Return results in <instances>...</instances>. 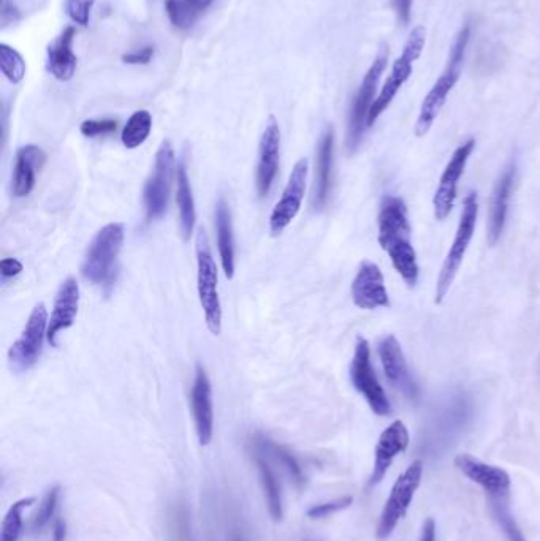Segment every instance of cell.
Here are the masks:
<instances>
[{"label": "cell", "mask_w": 540, "mask_h": 541, "mask_svg": "<svg viewBox=\"0 0 540 541\" xmlns=\"http://www.w3.org/2000/svg\"><path fill=\"white\" fill-rule=\"evenodd\" d=\"M379 244L390 258L396 273L406 282L407 287L414 288L419 282L420 268L417 252L412 244V227L409 222V211L406 201L388 193L382 198L379 216Z\"/></svg>", "instance_id": "cell-1"}, {"label": "cell", "mask_w": 540, "mask_h": 541, "mask_svg": "<svg viewBox=\"0 0 540 541\" xmlns=\"http://www.w3.org/2000/svg\"><path fill=\"white\" fill-rule=\"evenodd\" d=\"M469 40H471V24L461 27L452 50H450L449 62L445 65V70L439 76V80L434 83L431 91L426 95L420 106L419 118L415 122V135L422 138L430 132L434 121L438 119L442 106L449 99L450 92L455 88V84L460 80L461 70H463L464 57L468 51Z\"/></svg>", "instance_id": "cell-2"}, {"label": "cell", "mask_w": 540, "mask_h": 541, "mask_svg": "<svg viewBox=\"0 0 540 541\" xmlns=\"http://www.w3.org/2000/svg\"><path fill=\"white\" fill-rule=\"evenodd\" d=\"M477 217H479V195L474 190H469L468 195L464 197L457 233H455L452 246L447 252L444 263H442L441 273H439L438 282H436V298H434L436 304H441L444 301L450 287H452L453 280L463 265L469 244L476 233Z\"/></svg>", "instance_id": "cell-3"}, {"label": "cell", "mask_w": 540, "mask_h": 541, "mask_svg": "<svg viewBox=\"0 0 540 541\" xmlns=\"http://www.w3.org/2000/svg\"><path fill=\"white\" fill-rule=\"evenodd\" d=\"M195 254H197V288L200 306L205 314L208 330L214 336H219L222 331V306L219 292H217L219 276H217V265L211 254L210 241H208L205 228H198Z\"/></svg>", "instance_id": "cell-4"}, {"label": "cell", "mask_w": 540, "mask_h": 541, "mask_svg": "<svg viewBox=\"0 0 540 541\" xmlns=\"http://www.w3.org/2000/svg\"><path fill=\"white\" fill-rule=\"evenodd\" d=\"M124 244V225L108 224L94 236L84 257L81 273L91 284H108L115 276L116 262Z\"/></svg>", "instance_id": "cell-5"}, {"label": "cell", "mask_w": 540, "mask_h": 541, "mask_svg": "<svg viewBox=\"0 0 540 541\" xmlns=\"http://www.w3.org/2000/svg\"><path fill=\"white\" fill-rule=\"evenodd\" d=\"M425 42V27H415L414 31L409 35V38H407L403 53L396 59L395 64H393L392 67V72H390V76H388L387 81H385L384 86H382L381 92L377 94L376 100H374L373 108L369 111L368 129L376 124L377 119L381 118L388 106L392 105L396 94L400 92V89L403 88L406 81L411 78L412 72H414L415 61L422 56Z\"/></svg>", "instance_id": "cell-6"}, {"label": "cell", "mask_w": 540, "mask_h": 541, "mask_svg": "<svg viewBox=\"0 0 540 541\" xmlns=\"http://www.w3.org/2000/svg\"><path fill=\"white\" fill-rule=\"evenodd\" d=\"M388 54H390L388 46L382 45L376 59L366 72L360 88H358L352 106H350L349 127H347V149L349 152L357 151L358 146L362 143L365 130L368 129L369 111L373 108L374 100H376L379 81L387 69Z\"/></svg>", "instance_id": "cell-7"}, {"label": "cell", "mask_w": 540, "mask_h": 541, "mask_svg": "<svg viewBox=\"0 0 540 541\" xmlns=\"http://www.w3.org/2000/svg\"><path fill=\"white\" fill-rule=\"evenodd\" d=\"M423 477V462L414 461L401 473L395 481L390 496L385 502L381 519L377 524V538L387 540L393 534V530L401 523V519L407 515L414 500L415 492L420 488Z\"/></svg>", "instance_id": "cell-8"}, {"label": "cell", "mask_w": 540, "mask_h": 541, "mask_svg": "<svg viewBox=\"0 0 540 541\" xmlns=\"http://www.w3.org/2000/svg\"><path fill=\"white\" fill-rule=\"evenodd\" d=\"M350 380L355 390L362 394L368 402L369 409L377 417H388L392 413V404L385 393L384 386L377 379L373 363H371V349L365 337H358L355 345L354 358L350 364Z\"/></svg>", "instance_id": "cell-9"}, {"label": "cell", "mask_w": 540, "mask_h": 541, "mask_svg": "<svg viewBox=\"0 0 540 541\" xmlns=\"http://www.w3.org/2000/svg\"><path fill=\"white\" fill-rule=\"evenodd\" d=\"M173 170H175V151L172 143L165 140L160 144L153 173L145 186V208L149 222L160 219L167 212L172 192Z\"/></svg>", "instance_id": "cell-10"}, {"label": "cell", "mask_w": 540, "mask_h": 541, "mask_svg": "<svg viewBox=\"0 0 540 541\" xmlns=\"http://www.w3.org/2000/svg\"><path fill=\"white\" fill-rule=\"evenodd\" d=\"M48 322L50 320H48L45 304H37L29 315V320L24 326L20 339L12 345V349L8 352V364L13 371L18 374L31 371L35 363L39 361L43 342L46 339V331H48Z\"/></svg>", "instance_id": "cell-11"}, {"label": "cell", "mask_w": 540, "mask_h": 541, "mask_svg": "<svg viewBox=\"0 0 540 541\" xmlns=\"http://www.w3.org/2000/svg\"><path fill=\"white\" fill-rule=\"evenodd\" d=\"M474 148H476V140L474 138L464 141L463 144H460L455 149L449 163L445 165L444 171H442L438 189H436L433 198L434 216H436V219L441 220V222L450 216V212H452L453 206H455L458 182H460L461 176L464 175V170H466V165H468L469 159H471Z\"/></svg>", "instance_id": "cell-12"}, {"label": "cell", "mask_w": 540, "mask_h": 541, "mask_svg": "<svg viewBox=\"0 0 540 541\" xmlns=\"http://www.w3.org/2000/svg\"><path fill=\"white\" fill-rule=\"evenodd\" d=\"M309 163L306 159L298 160L289 176L286 189L282 192L281 200L274 206L270 217L271 235L279 236L286 230L292 220L297 217L303 205L308 182Z\"/></svg>", "instance_id": "cell-13"}, {"label": "cell", "mask_w": 540, "mask_h": 541, "mask_svg": "<svg viewBox=\"0 0 540 541\" xmlns=\"http://www.w3.org/2000/svg\"><path fill=\"white\" fill-rule=\"evenodd\" d=\"M377 353L384 367L385 377L392 383L393 388L404 394L409 401H417L420 396L419 385L412 377L411 369L407 366L401 344L395 336H387L377 344Z\"/></svg>", "instance_id": "cell-14"}, {"label": "cell", "mask_w": 540, "mask_h": 541, "mask_svg": "<svg viewBox=\"0 0 540 541\" xmlns=\"http://www.w3.org/2000/svg\"><path fill=\"white\" fill-rule=\"evenodd\" d=\"M455 467L463 473L472 483L487 492L488 499L496 497H509L510 475L498 466H491L487 462L474 458L471 454H458L455 458Z\"/></svg>", "instance_id": "cell-15"}, {"label": "cell", "mask_w": 540, "mask_h": 541, "mask_svg": "<svg viewBox=\"0 0 540 541\" xmlns=\"http://www.w3.org/2000/svg\"><path fill=\"white\" fill-rule=\"evenodd\" d=\"M352 301L363 311H374L381 307H390V296L385 287L384 274L373 262H363L352 282Z\"/></svg>", "instance_id": "cell-16"}, {"label": "cell", "mask_w": 540, "mask_h": 541, "mask_svg": "<svg viewBox=\"0 0 540 541\" xmlns=\"http://www.w3.org/2000/svg\"><path fill=\"white\" fill-rule=\"evenodd\" d=\"M279 157H281V130L274 116H270L260 138L259 163L255 173V186L260 198L268 195L273 186L274 179L278 175Z\"/></svg>", "instance_id": "cell-17"}, {"label": "cell", "mask_w": 540, "mask_h": 541, "mask_svg": "<svg viewBox=\"0 0 540 541\" xmlns=\"http://www.w3.org/2000/svg\"><path fill=\"white\" fill-rule=\"evenodd\" d=\"M192 415H194L195 431L202 447L210 445L214 432L213 390L210 377L205 367L198 364L195 369V380L191 391Z\"/></svg>", "instance_id": "cell-18"}, {"label": "cell", "mask_w": 540, "mask_h": 541, "mask_svg": "<svg viewBox=\"0 0 540 541\" xmlns=\"http://www.w3.org/2000/svg\"><path fill=\"white\" fill-rule=\"evenodd\" d=\"M515 175H517V163L515 160H510L496 179L495 189L491 193L490 214H488V241L491 246L498 244L502 231L506 228Z\"/></svg>", "instance_id": "cell-19"}, {"label": "cell", "mask_w": 540, "mask_h": 541, "mask_svg": "<svg viewBox=\"0 0 540 541\" xmlns=\"http://www.w3.org/2000/svg\"><path fill=\"white\" fill-rule=\"evenodd\" d=\"M407 447H409V431H407L406 424L400 420L393 421L377 440L369 486L379 485L384 480L396 456L404 453Z\"/></svg>", "instance_id": "cell-20"}, {"label": "cell", "mask_w": 540, "mask_h": 541, "mask_svg": "<svg viewBox=\"0 0 540 541\" xmlns=\"http://www.w3.org/2000/svg\"><path fill=\"white\" fill-rule=\"evenodd\" d=\"M80 309V285L77 279L69 277L62 282L58 295L54 299L53 314L48 322L46 341L51 347H58V336L75 323Z\"/></svg>", "instance_id": "cell-21"}, {"label": "cell", "mask_w": 540, "mask_h": 541, "mask_svg": "<svg viewBox=\"0 0 540 541\" xmlns=\"http://www.w3.org/2000/svg\"><path fill=\"white\" fill-rule=\"evenodd\" d=\"M46 154L35 144H26L16 152L15 171H13V195L24 198L31 195L37 182V171L42 170Z\"/></svg>", "instance_id": "cell-22"}, {"label": "cell", "mask_w": 540, "mask_h": 541, "mask_svg": "<svg viewBox=\"0 0 540 541\" xmlns=\"http://www.w3.org/2000/svg\"><path fill=\"white\" fill-rule=\"evenodd\" d=\"M333 162H335V132L328 127L317 146L316 182L312 192V205L316 209L324 208L330 197Z\"/></svg>", "instance_id": "cell-23"}, {"label": "cell", "mask_w": 540, "mask_h": 541, "mask_svg": "<svg viewBox=\"0 0 540 541\" xmlns=\"http://www.w3.org/2000/svg\"><path fill=\"white\" fill-rule=\"evenodd\" d=\"M75 27H65L50 46H48V70L59 81H70L77 72V54L73 53Z\"/></svg>", "instance_id": "cell-24"}, {"label": "cell", "mask_w": 540, "mask_h": 541, "mask_svg": "<svg viewBox=\"0 0 540 541\" xmlns=\"http://www.w3.org/2000/svg\"><path fill=\"white\" fill-rule=\"evenodd\" d=\"M216 235L222 269L225 277L232 280L235 276V238H233L232 212L224 198L217 201Z\"/></svg>", "instance_id": "cell-25"}, {"label": "cell", "mask_w": 540, "mask_h": 541, "mask_svg": "<svg viewBox=\"0 0 540 541\" xmlns=\"http://www.w3.org/2000/svg\"><path fill=\"white\" fill-rule=\"evenodd\" d=\"M176 205L179 211V228H181L183 238L189 239L194 233L197 212H195L194 195H192L191 182H189L184 163H179L178 173H176Z\"/></svg>", "instance_id": "cell-26"}, {"label": "cell", "mask_w": 540, "mask_h": 541, "mask_svg": "<svg viewBox=\"0 0 540 541\" xmlns=\"http://www.w3.org/2000/svg\"><path fill=\"white\" fill-rule=\"evenodd\" d=\"M254 458L255 466L259 470L260 483H262L263 492H265V499H267L268 511H270L271 518L279 523L284 516V510H282V494L278 478L260 451L255 453Z\"/></svg>", "instance_id": "cell-27"}, {"label": "cell", "mask_w": 540, "mask_h": 541, "mask_svg": "<svg viewBox=\"0 0 540 541\" xmlns=\"http://www.w3.org/2000/svg\"><path fill=\"white\" fill-rule=\"evenodd\" d=\"M151 129H153V116H151V113L146 110L135 111L130 116L127 124L124 125V130H122V144L127 149L140 148L141 144L145 143L149 135H151Z\"/></svg>", "instance_id": "cell-28"}, {"label": "cell", "mask_w": 540, "mask_h": 541, "mask_svg": "<svg viewBox=\"0 0 540 541\" xmlns=\"http://www.w3.org/2000/svg\"><path fill=\"white\" fill-rule=\"evenodd\" d=\"M34 497L16 500L12 507L8 508L0 527V541H18L23 532V513L27 507L34 505Z\"/></svg>", "instance_id": "cell-29"}, {"label": "cell", "mask_w": 540, "mask_h": 541, "mask_svg": "<svg viewBox=\"0 0 540 541\" xmlns=\"http://www.w3.org/2000/svg\"><path fill=\"white\" fill-rule=\"evenodd\" d=\"M255 447L267 451L271 456H274L276 461L281 462L282 466L289 470L295 483H297L298 486L303 485V481H305L303 470H301L300 464H298L295 456H293L286 447H281L278 443L271 442V440L265 439V437L262 436L255 437Z\"/></svg>", "instance_id": "cell-30"}, {"label": "cell", "mask_w": 540, "mask_h": 541, "mask_svg": "<svg viewBox=\"0 0 540 541\" xmlns=\"http://www.w3.org/2000/svg\"><path fill=\"white\" fill-rule=\"evenodd\" d=\"M490 500L491 511L495 515L496 521H498L499 527L506 535L509 541H528L518 527L517 521L510 513L509 507H507V497H496V499Z\"/></svg>", "instance_id": "cell-31"}, {"label": "cell", "mask_w": 540, "mask_h": 541, "mask_svg": "<svg viewBox=\"0 0 540 541\" xmlns=\"http://www.w3.org/2000/svg\"><path fill=\"white\" fill-rule=\"evenodd\" d=\"M0 69L10 83L20 84L26 76V61L12 46L0 45Z\"/></svg>", "instance_id": "cell-32"}, {"label": "cell", "mask_w": 540, "mask_h": 541, "mask_svg": "<svg viewBox=\"0 0 540 541\" xmlns=\"http://www.w3.org/2000/svg\"><path fill=\"white\" fill-rule=\"evenodd\" d=\"M170 541H192L191 518L186 505L175 504L168 511Z\"/></svg>", "instance_id": "cell-33"}, {"label": "cell", "mask_w": 540, "mask_h": 541, "mask_svg": "<svg viewBox=\"0 0 540 541\" xmlns=\"http://www.w3.org/2000/svg\"><path fill=\"white\" fill-rule=\"evenodd\" d=\"M165 12L170 23L181 31L191 29L200 16V13L187 0H165Z\"/></svg>", "instance_id": "cell-34"}, {"label": "cell", "mask_w": 540, "mask_h": 541, "mask_svg": "<svg viewBox=\"0 0 540 541\" xmlns=\"http://www.w3.org/2000/svg\"><path fill=\"white\" fill-rule=\"evenodd\" d=\"M59 496H61V486H53V488L48 489V492H46L39 510H37L34 519H32L31 530L34 534L42 532L46 524L50 523L51 518L56 513V508H58Z\"/></svg>", "instance_id": "cell-35"}, {"label": "cell", "mask_w": 540, "mask_h": 541, "mask_svg": "<svg viewBox=\"0 0 540 541\" xmlns=\"http://www.w3.org/2000/svg\"><path fill=\"white\" fill-rule=\"evenodd\" d=\"M96 0H65V12L78 26L86 27L91 19V10Z\"/></svg>", "instance_id": "cell-36"}, {"label": "cell", "mask_w": 540, "mask_h": 541, "mask_svg": "<svg viewBox=\"0 0 540 541\" xmlns=\"http://www.w3.org/2000/svg\"><path fill=\"white\" fill-rule=\"evenodd\" d=\"M81 133L86 138L103 137L118 130L116 119H88L80 127Z\"/></svg>", "instance_id": "cell-37"}, {"label": "cell", "mask_w": 540, "mask_h": 541, "mask_svg": "<svg viewBox=\"0 0 540 541\" xmlns=\"http://www.w3.org/2000/svg\"><path fill=\"white\" fill-rule=\"evenodd\" d=\"M354 499L350 496L341 497V499L331 500L327 504L314 505V507L309 508L308 516L311 519H322L327 518V516L335 515L338 511L346 510L352 505Z\"/></svg>", "instance_id": "cell-38"}, {"label": "cell", "mask_w": 540, "mask_h": 541, "mask_svg": "<svg viewBox=\"0 0 540 541\" xmlns=\"http://www.w3.org/2000/svg\"><path fill=\"white\" fill-rule=\"evenodd\" d=\"M154 54H156V46H143L141 50L134 51V53L124 54L122 62L129 65H148L149 62L153 61Z\"/></svg>", "instance_id": "cell-39"}, {"label": "cell", "mask_w": 540, "mask_h": 541, "mask_svg": "<svg viewBox=\"0 0 540 541\" xmlns=\"http://www.w3.org/2000/svg\"><path fill=\"white\" fill-rule=\"evenodd\" d=\"M23 271V265H21L20 260L16 258H4L0 262V274H2V279H13V277L18 276Z\"/></svg>", "instance_id": "cell-40"}, {"label": "cell", "mask_w": 540, "mask_h": 541, "mask_svg": "<svg viewBox=\"0 0 540 541\" xmlns=\"http://www.w3.org/2000/svg\"><path fill=\"white\" fill-rule=\"evenodd\" d=\"M412 5H414V0H395L396 15L403 26L411 21Z\"/></svg>", "instance_id": "cell-41"}, {"label": "cell", "mask_w": 540, "mask_h": 541, "mask_svg": "<svg viewBox=\"0 0 540 541\" xmlns=\"http://www.w3.org/2000/svg\"><path fill=\"white\" fill-rule=\"evenodd\" d=\"M0 15H2L4 26H7L8 23H16L20 19L18 8L10 0H2V12H0Z\"/></svg>", "instance_id": "cell-42"}, {"label": "cell", "mask_w": 540, "mask_h": 541, "mask_svg": "<svg viewBox=\"0 0 540 541\" xmlns=\"http://www.w3.org/2000/svg\"><path fill=\"white\" fill-rule=\"evenodd\" d=\"M419 541H436V523L433 518H428L423 523Z\"/></svg>", "instance_id": "cell-43"}, {"label": "cell", "mask_w": 540, "mask_h": 541, "mask_svg": "<svg viewBox=\"0 0 540 541\" xmlns=\"http://www.w3.org/2000/svg\"><path fill=\"white\" fill-rule=\"evenodd\" d=\"M65 537H67V526L62 519H58L54 524L53 541H65Z\"/></svg>", "instance_id": "cell-44"}, {"label": "cell", "mask_w": 540, "mask_h": 541, "mask_svg": "<svg viewBox=\"0 0 540 541\" xmlns=\"http://www.w3.org/2000/svg\"><path fill=\"white\" fill-rule=\"evenodd\" d=\"M198 13L205 12L213 4V0H187Z\"/></svg>", "instance_id": "cell-45"}, {"label": "cell", "mask_w": 540, "mask_h": 541, "mask_svg": "<svg viewBox=\"0 0 540 541\" xmlns=\"http://www.w3.org/2000/svg\"><path fill=\"white\" fill-rule=\"evenodd\" d=\"M232 541H244V537L241 535L240 530H233Z\"/></svg>", "instance_id": "cell-46"}]
</instances>
